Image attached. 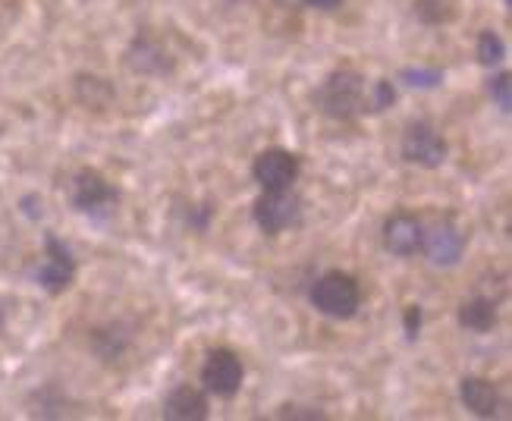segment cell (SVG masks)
I'll list each match as a JSON object with an SVG mask.
<instances>
[{"label": "cell", "instance_id": "6da1fadb", "mask_svg": "<svg viewBox=\"0 0 512 421\" xmlns=\"http://www.w3.org/2000/svg\"><path fill=\"white\" fill-rule=\"evenodd\" d=\"M368 82L359 70H333L315 92L318 110L330 120H355L365 114Z\"/></svg>", "mask_w": 512, "mask_h": 421}, {"label": "cell", "instance_id": "7a4b0ae2", "mask_svg": "<svg viewBox=\"0 0 512 421\" xmlns=\"http://www.w3.org/2000/svg\"><path fill=\"white\" fill-rule=\"evenodd\" d=\"M308 299L321 315L333 321H349L362 308V286L346 271H327L311 283Z\"/></svg>", "mask_w": 512, "mask_h": 421}, {"label": "cell", "instance_id": "3957f363", "mask_svg": "<svg viewBox=\"0 0 512 421\" xmlns=\"http://www.w3.org/2000/svg\"><path fill=\"white\" fill-rule=\"evenodd\" d=\"M252 217L261 233L280 236L286 230L299 227L302 220V198L293 189H277V192H261V198L252 208Z\"/></svg>", "mask_w": 512, "mask_h": 421}, {"label": "cell", "instance_id": "277c9868", "mask_svg": "<svg viewBox=\"0 0 512 421\" xmlns=\"http://www.w3.org/2000/svg\"><path fill=\"white\" fill-rule=\"evenodd\" d=\"M76 280V258L73 252L66 249V242H60L54 233L44 236V255L35 268V283L41 286L44 293L60 296L73 286Z\"/></svg>", "mask_w": 512, "mask_h": 421}, {"label": "cell", "instance_id": "5b68a950", "mask_svg": "<svg viewBox=\"0 0 512 421\" xmlns=\"http://www.w3.org/2000/svg\"><path fill=\"white\" fill-rule=\"evenodd\" d=\"M450 158V145L443 139V132L437 126L418 120L403 132V161L421 170H437Z\"/></svg>", "mask_w": 512, "mask_h": 421}, {"label": "cell", "instance_id": "8992f818", "mask_svg": "<svg viewBox=\"0 0 512 421\" xmlns=\"http://www.w3.org/2000/svg\"><path fill=\"white\" fill-rule=\"evenodd\" d=\"M126 66L136 76H148V79H161L170 76L176 70V57L170 54L167 41L154 32H139L129 41L126 48Z\"/></svg>", "mask_w": 512, "mask_h": 421}, {"label": "cell", "instance_id": "52a82bcc", "mask_svg": "<svg viewBox=\"0 0 512 421\" xmlns=\"http://www.w3.org/2000/svg\"><path fill=\"white\" fill-rule=\"evenodd\" d=\"M242 381H246V365L236 356L233 349H211L208 359L202 365V384L205 393L220 396V400H230L239 393Z\"/></svg>", "mask_w": 512, "mask_h": 421}, {"label": "cell", "instance_id": "ba28073f", "mask_svg": "<svg viewBox=\"0 0 512 421\" xmlns=\"http://www.w3.org/2000/svg\"><path fill=\"white\" fill-rule=\"evenodd\" d=\"M120 202V192L107 183V176L95 167H82L70 180V205L82 214H98Z\"/></svg>", "mask_w": 512, "mask_h": 421}, {"label": "cell", "instance_id": "9c48e42d", "mask_svg": "<svg viewBox=\"0 0 512 421\" xmlns=\"http://www.w3.org/2000/svg\"><path fill=\"white\" fill-rule=\"evenodd\" d=\"M299 173H302L299 154L286 151V148H267V151L258 154L255 164H252V176H255V183L264 192L293 189L299 183Z\"/></svg>", "mask_w": 512, "mask_h": 421}, {"label": "cell", "instance_id": "30bf717a", "mask_svg": "<svg viewBox=\"0 0 512 421\" xmlns=\"http://www.w3.org/2000/svg\"><path fill=\"white\" fill-rule=\"evenodd\" d=\"M381 239L390 255L412 258L421 252V242H425V224H421V217L412 211H396L384 220Z\"/></svg>", "mask_w": 512, "mask_h": 421}, {"label": "cell", "instance_id": "8fae6325", "mask_svg": "<svg viewBox=\"0 0 512 421\" xmlns=\"http://www.w3.org/2000/svg\"><path fill=\"white\" fill-rule=\"evenodd\" d=\"M421 252H425L437 268H456L465 255V233L453 224V220H440V224L425 230Z\"/></svg>", "mask_w": 512, "mask_h": 421}, {"label": "cell", "instance_id": "7c38bea8", "mask_svg": "<svg viewBox=\"0 0 512 421\" xmlns=\"http://www.w3.org/2000/svg\"><path fill=\"white\" fill-rule=\"evenodd\" d=\"M211 415L208 393L192 384H176L164 396V418L170 421H205Z\"/></svg>", "mask_w": 512, "mask_h": 421}, {"label": "cell", "instance_id": "4fadbf2b", "mask_svg": "<svg viewBox=\"0 0 512 421\" xmlns=\"http://www.w3.org/2000/svg\"><path fill=\"white\" fill-rule=\"evenodd\" d=\"M459 400L469 412H475L481 418H494L500 412L503 396H500V387L494 381L478 378V374H469V378L459 381Z\"/></svg>", "mask_w": 512, "mask_h": 421}, {"label": "cell", "instance_id": "5bb4252c", "mask_svg": "<svg viewBox=\"0 0 512 421\" xmlns=\"http://www.w3.org/2000/svg\"><path fill=\"white\" fill-rule=\"evenodd\" d=\"M500 321V312H497V302L494 299H484V296H475V299H465L459 305V327L469 330V334H491Z\"/></svg>", "mask_w": 512, "mask_h": 421}, {"label": "cell", "instance_id": "9a60e30c", "mask_svg": "<svg viewBox=\"0 0 512 421\" xmlns=\"http://www.w3.org/2000/svg\"><path fill=\"white\" fill-rule=\"evenodd\" d=\"M88 343H92V352L101 362H117L129 349V334L120 324H107V327H95Z\"/></svg>", "mask_w": 512, "mask_h": 421}, {"label": "cell", "instance_id": "2e32d148", "mask_svg": "<svg viewBox=\"0 0 512 421\" xmlns=\"http://www.w3.org/2000/svg\"><path fill=\"white\" fill-rule=\"evenodd\" d=\"M76 98L88 110H92V107L101 110V107H107L110 101H114V88H110V82L101 79V76H79L76 79Z\"/></svg>", "mask_w": 512, "mask_h": 421}, {"label": "cell", "instance_id": "e0dca14e", "mask_svg": "<svg viewBox=\"0 0 512 421\" xmlns=\"http://www.w3.org/2000/svg\"><path fill=\"white\" fill-rule=\"evenodd\" d=\"M32 415H41V418H63L66 415V406H70V400L63 396V390L57 384H44L41 390L32 393Z\"/></svg>", "mask_w": 512, "mask_h": 421}, {"label": "cell", "instance_id": "ac0fdd59", "mask_svg": "<svg viewBox=\"0 0 512 421\" xmlns=\"http://www.w3.org/2000/svg\"><path fill=\"white\" fill-rule=\"evenodd\" d=\"M412 13L418 22L437 29V26H447V22L456 19V4L453 0H412Z\"/></svg>", "mask_w": 512, "mask_h": 421}, {"label": "cell", "instance_id": "d6986e66", "mask_svg": "<svg viewBox=\"0 0 512 421\" xmlns=\"http://www.w3.org/2000/svg\"><path fill=\"white\" fill-rule=\"evenodd\" d=\"M475 57H478L481 66H497V63H503V57H506L503 38L497 32H491V29H484L478 35V44H475Z\"/></svg>", "mask_w": 512, "mask_h": 421}, {"label": "cell", "instance_id": "ffe728a7", "mask_svg": "<svg viewBox=\"0 0 512 421\" xmlns=\"http://www.w3.org/2000/svg\"><path fill=\"white\" fill-rule=\"evenodd\" d=\"M396 104V88L390 79H377L368 85V95H365V114H384L387 107Z\"/></svg>", "mask_w": 512, "mask_h": 421}, {"label": "cell", "instance_id": "44dd1931", "mask_svg": "<svg viewBox=\"0 0 512 421\" xmlns=\"http://www.w3.org/2000/svg\"><path fill=\"white\" fill-rule=\"evenodd\" d=\"M487 95H491V101L503 110V114H509V107H512V76L497 73L491 82H487Z\"/></svg>", "mask_w": 512, "mask_h": 421}, {"label": "cell", "instance_id": "7402d4cb", "mask_svg": "<svg viewBox=\"0 0 512 421\" xmlns=\"http://www.w3.org/2000/svg\"><path fill=\"white\" fill-rule=\"evenodd\" d=\"M403 79L415 88H434L443 82V70H428V66H418V70H403Z\"/></svg>", "mask_w": 512, "mask_h": 421}, {"label": "cell", "instance_id": "603a6c76", "mask_svg": "<svg viewBox=\"0 0 512 421\" xmlns=\"http://www.w3.org/2000/svg\"><path fill=\"white\" fill-rule=\"evenodd\" d=\"M421 324H425V312H421V305H406V312H403V330H406L409 340H418Z\"/></svg>", "mask_w": 512, "mask_h": 421}, {"label": "cell", "instance_id": "cb8c5ba5", "mask_svg": "<svg viewBox=\"0 0 512 421\" xmlns=\"http://www.w3.org/2000/svg\"><path fill=\"white\" fill-rule=\"evenodd\" d=\"M211 217H214V208L211 205H195L192 211H189V227L192 230H198V233H205L208 227H211Z\"/></svg>", "mask_w": 512, "mask_h": 421}, {"label": "cell", "instance_id": "d4e9b609", "mask_svg": "<svg viewBox=\"0 0 512 421\" xmlns=\"http://www.w3.org/2000/svg\"><path fill=\"white\" fill-rule=\"evenodd\" d=\"M277 418H305V421H321V418H327L321 409H311V406H283L280 412H277Z\"/></svg>", "mask_w": 512, "mask_h": 421}, {"label": "cell", "instance_id": "484cf974", "mask_svg": "<svg viewBox=\"0 0 512 421\" xmlns=\"http://www.w3.org/2000/svg\"><path fill=\"white\" fill-rule=\"evenodd\" d=\"M305 7H311V10H337L343 0H302Z\"/></svg>", "mask_w": 512, "mask_h": 421}, {"label": "cell", "instance_id": "4316f807", "mask_svg": "<svg viewBox=\"0 0 512 421\" xmlns=\"http://www.w3.org/2000/svg\"><path fill=\"white\" fill-rule=\"evenodd\" d=\"M4 321H7V315H4V308H0V330H4Z\"/></svg>", "mask_w": 512, "mask_h": 421}]
</instances>
